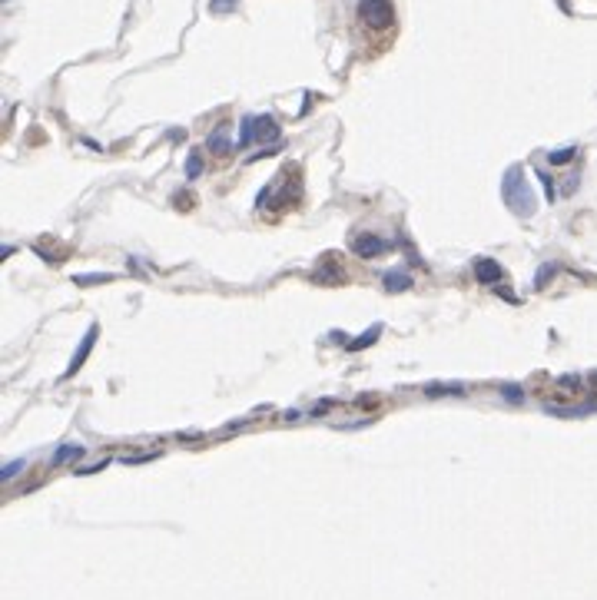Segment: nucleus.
Returning <instances> with one entry per match:
<instances>
[{"label": "nucleus", "instance_id": "1", "mask_svg": "<svg viewBox=\"0 0 597 600\" xmlns=\"http://www.w3.org/2000/svg\"><path fill=\"white\" fill-rule=\"evenodd\" d=\"M299 192H302V173H299L295 163H289L282 166V173L259 192L256 206L259 209H272V213H286V209H292L299 203Z\"/></svg>", "mask_w": 597, "mask_h": 600}, {"label": "nucleus", "instance_id": "2", "mask_svg": "<svg viewBox=\"0 0 597 600\" xmlns=\"http://www.w3.org/2000/svg\"><path fill=\"white\" fill-rule=\"evenodd\" d=\"M501 196H504V206H508L518 219H531L538 213L534 190H531V183H528V176H525L521 166H511V169L501 176Z\"/></svg>", "mask_w": 597, "mask_h": 600}, {"label": "nucleus", "instance_id": "3", "mask_svg": "<svg viewBox=\"0 0 597 600\" xmlns=\"http://www.w3.org/2000/svg\"><path fill=\"white\" fill-rule=\"evenodd\" d=\"M279 139V123L272 116H242L239 123V146H256V143H269Z\"/></svg>", "mask_w": 597, "mask_h": 600}, {"label": "nucleus", "instance_id": "4", "mask_svg": "<svg viewBox=\"0 0 597 600\" xmlns=\"http://www.w3.org/2000/svg\"><path fill=\"white\" fill-rule=\"evenodd\" d=\"M359 20L365 30H391L395 24V3L391 0H362L359 3Z\"/></svg>", "mask_w": 597, "mask_h": 600}, {"label": "nucleus", "instance_id": "5", "mask_svg": "<svg viewBox=\"0 0 597 600\" xmlns=\"http://www.w3.org/2000/svg\"><path fill=\"white\" fill-rule=\"evenodd\" d=\"M352 252H355L359 259H375V256L385 252V239H378L372 232H359V236L352 239Z\"/></svg>", "mask_w": 597, "mask_h": 600}, {"label": "nucleus", "instance_id": "6", "mask_svg": "<svg viewBox=\"0 0 597 600\" xmlns=\"http://www.w3.org/2000/svg\"><path fill=\"white\" fill-rule=\"evenodd\" d=\"M544 411L555 415V418H584V415L597 411V398L594 401H587V405H548Z\"/></svg>", "mask_w": 597, "mask_h": 600}, {"label": "nucleus", "instance_id": "7", "mask_svg": "<svg viewBox=\"0 0 597 600\" xmlns=\"http://www.w3.org/2000/svg\"><path fill=\"white\" fill-rule=\"evenodd\" d=\"M501 275H504V269H501L495 259H474V279H478V282H485V286H495Z\"/></svg>", "mask_w": 597, "mask_h": 600}, {"label": "nucleus", "instance_id": "8", "mask_svg": "<svg viewBox=\"0 0 597 600\" xmlns=\"http://www.w3.org/2000/svg\"><path fill=\"white\" fill-rule=\"evenodd\" d=\"M93 341H97V325H90L86 341H80V348H77V355H73V362H70V369H67V378L70 375H77V369L86 362V355H90V348H93Z\"/></svg>", "mask_w": 597, "mask_h": 600}, {"label": "nucleus", "instance_id": "9", "mask_svg": "<svg viewBox=\"0 0 597 600\" xmlns=\"http://www.w3.org/2000/svg\"><path fill=\"white\" fill-rule=\"evenodd\" d=\"M382 286L389 289V292H402V289L412 286V275L405 272V269H395V272H385V279H382Z\"/></svg>", "mask_w": 597, "mask_h": 600}, {"label": "nucleus", "instance_id": "10", "mask_svg": "<svg viewBox=\"0 0 597 600\" xmlns=\"http://www.w3.org/2000/svg\"><path fill=\"white\" fill-rule=\"evenodd\" d=\"M86 448L84 445H60V448L54 451V464H67L73 461V458H84Z\"/></svg>", "mask_w": 597, "mask_h": 600}, {"label": "nucleus", "instance_id": "11", "mask_svg": "<svg viewBox=\"0 0 597 600\" xmlns=\"http://www.w3.org/2000/svg\"><path fill=\"white\" fill-rule=\"evenodd\" d=\"M209 153H212V156H226V153H229V139H226V130H216V133L209 137Z\"/></svg>", "mask_w": 597, "mask_h": 600}, {"label": "nucleus", "instance_id": "12", "mask_svg": "<svg viewBox=\"0 0 597 600\" xmlns=\"http://www.w3.org/2000/svg\"><path fill=\"white\" fill-rule=\"evenodd\" d=\"M378 335H382V325H372V328H369V332H365V335H362V339H355V341H352L348 348H352V352H359V348H369V345H372V341H375Z\"/></svg>", "mask_w": 597, "mask_h": 600}, {"label": "nucleus", "instance_id": "13", "mask_svg": "<svg viewBox=\"0 0 597 600\" xmlns=\"http://www.w3.org/2000/svg\"><path fill=\"white\" fill-rule=\"evenodd\" d=\"M577 156V150L574 146H568V150H555V153H548V163L551 166H564V163H571Z\"/></svg>", "mask_w": 597, "mask_h": 600}, {"label": "nucleus", "instance_id": "14", "mask_svg": "<svg viewBox=\"0 0 597 600\" xmlns=\"http://www.w3.org/2000/svg\"><path fill=\"white\" fill-rule=\"evenodd\" d=\"M199 173H203V153H189V160H186V176L189 179H196L199 176Z\"/></svg>", "mask_w": 597, "mask_h": 600}, {"label": "nucleus", "instance_id": "15", "mask_svg": "<svg viewBox=\"0 0 597 600\" xmlns=\"http://www.w3.org/2000/svg\"><path fill=\"white\" fill-rule=\"evenodd\" d=\"M239 0H209V10L212 14H229V10H236Z\"/></svg>", "mask_w": 597, "mask_h": 600}, {"label": "nucleus", "instance_id": "16", "mask_svg": "<svg viewBox=\"0 0 597 600\" xmlns=\"http://www.w3.org/2000/svg\"><path fill=\"white\" fill-rule=\"evenodd\" d=\"M501 395L508 398V401H514V405H521V401H525V392H521L518 385H501Z\"/></svg>", "mask_w": 597, "mask_h": 600}, {"label": "nucleus", "instance_id": "17", "mask_svg": "<svg viewBox=\"0 0 597 600\" xmlns=\"http://www.w3.org/2000/svg\"><path fill=\"white\" fill-rule=\"evenodd\" d=\"M555 272H557V266H541V269H538V279H534V289H544L551 282V275Z\"/></svg>", "mask_w": 597, "mask_h": 600}, {"label": "nucleus", "instance_id": "18", "mask_svg": "<svg viewBox=\"0 0 597 600\" xmlns=\"http://www.w3.org/2000/svg\"><path fill=\"white\" fill-rule=\"evenodd\" d=\"M24 468H27V461H24V458H20V461H10L7 468H3V471H0V477H3V481H10V477H17L20 471H24Z\"/></svg>", "mask_w": 597, "mask_h": 600}, {"label": "nucleus", "instance_id": "19", "mask_svg": "<svg viewBox=\"0 0 597 600\" xmlns=\"http://www.w3.org/2000/svg\"><path fill=\"white\" fill-rule=\"evenodd\" d=\"M425 392H428V395H451V392L458 395L461 385H431V388H425Z\"/></svg>", "mask_w": 597, "mask_h": 600}, {"label": "nucleus", "instance_id": "20", "mask_svg": "<svg viewBox=\"0 0 597 600\" xmlns=\"http://www.w3.org/2000/svg\"><path fill=\"white\" fill-rule=\"evenodd\" d=\"M538 176H541L544 190H548V199H557V196H555V183H551V176H548V173H538Z\"/></svg>", "mask_w": 597, "mask_h": 600}]
</instances>
